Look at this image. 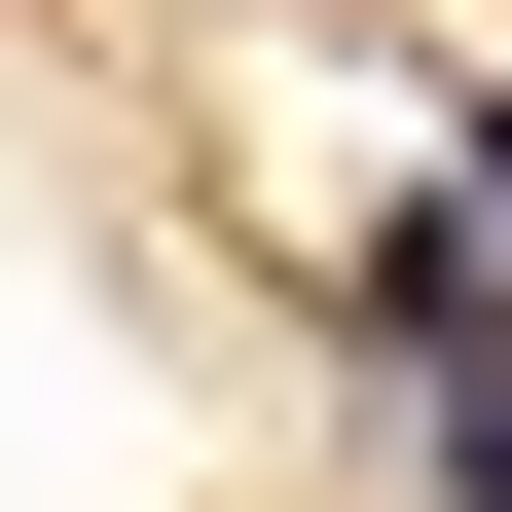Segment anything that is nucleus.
Returning <instances> with one entry per match:
<instances>
[{
    "label": "nucleus",
    "mask_w": 512,
    "mask_h": 512,
    "mask_svg": "<svg viewBox=\"0 0 512 512\" xmlns=\"http://www.w3.org/2000/svg\"><path fill=\"white\" fill-rule=\"evenodd\" d=\"M476 220H512V74H476Z\"/></svg>",
    "instance_id": "2"
},
{
    "label": "nucleus",
    "mask_w": 512,
    "mask_h": 512,
    "mask_svg": "<svg viewBox=\"0 0 512 512\" xmlns=\"http://www.w3.org/2000/svg\"><path fill=\"white\" fill-rule=\"evenodd\" d=\"M439 512H512V330H476V366H439Z\"/></svg>",
    "instance_id": "1"
}]
</instances>
